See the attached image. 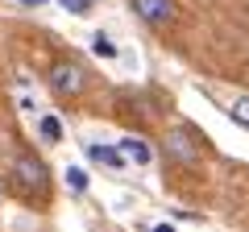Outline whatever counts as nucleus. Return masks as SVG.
<instances>
[{
  "label": "nucleus",
  "mask_w": 249,
  "mask_h": 232,
  "mask_svg": "<svg viewBox=\"0 0 249 232\" xmlns=\"http://www.w3.org/2000/svg\"><path fill=\"white\" fill-rule=\"evenodd\" d=\"M166 158L170 162H183V166H196L199 158H204V141H196V133L191 129H170L166 137Z\"/></svg>",
  "instance_id": "obj_3"
},
{
  "label": "nucleus",
  "mask_w": 249,
  "mask_h": 232,
  "mask_svg": "<svg viewBox=\"0 0 249 232\" xmlns=\"http://www.w3.org/2000/svg\"><path fill=\"white\" fill-rule=\"evenodd\" d=\"M37 129H42V137L46 141H62V125H58V116H42V120H37Z\"/></svg>",
  "instance_id": "obj_7"
},
{
  "label": "nucleus",
  "mask_w": 249,
  "mask_h": 232,
  "mask_svg": "<svg viewBox=\"0 0 249 232\" xmlns=\"http://www.w3.org/2000/svg\"><path fill=\"white\" fill-rule=\"evenodd\" d=\"M46 79H50V91H54L58 99H75V96H83V91H88V71H83L79 63H67V58H62V63H54Z\"/></svg>",
  "instance_id": "obj_1"
},
{
  "label": "nucleus",
  "mask_w": 249,
  "mask_h": 232,
  "mask_svg": "<svg viewBox=\"0 0 249 232\" xmlns=\"http://www.w3.org/2000/svg\"><path fill=\"white\" fill-rule=\"evenodd\" d=\"M121 153H124V162H137V166L150 162V145H145L142 137H124V141H121Z\"/></svg>",
  "instance_id": "obj_6"
},
{
  "label": "nucleus",
  "mask_w": 249,
  "mask_h": 232,
  "mask_svg": "<svg viewBox=\"0 0 249 232\" xmlns=\"http://www.w3.org/2000/svg\"><path fill=\"white\" fill-rule=\"evenodd\" d=\"M88 158H91V162H104V166H112V170H121V166H124V153H121V145L112 149V145H100V141H91V145H88Z\"/></svg>",
  "instance_id": "obj_5"
},
{
  "label": "nucleus",
  "mask_w": 249,
  "mask_h": 232,
  "mask_svg": "<svg viewBox=\"0 0 249 232\" xmlns=\"http://www.w3.org/2000/svg\"><path fill=\"white\" fill-rule=\"evenodd\" d=\"M154 232H175V228H170V224H158V228H154Z\"/></svg>",
  "instance_id": "obj_13"
},
{
  "label": "nucleus",
  "mask_w": 249,
  "mask_h": 232,
  "mask_svg": "<svg viewBox=\"0 0 249 232\" xmlns=\"http://www.w3.org/2000/svg\"><path fill=\"white\" fill-rule=\"evenodd\" d=\"M229 116H232V120H237L241 129H249V96H237V99H232Z\"/></svg>",
  "instance_id": "obj_9"
},
{
  "label": "nucleus",
  "mask_w": 249,
  "mask_h": 232,
  "mask_svg": "<svg viewBox=\"0 0 249 232\" xmlns=\"http://www.w3.org/2000/svg\"><path fill=\"white\" fill-rule=\"evenodd\" d=\"M21 4H29V9H37V4H46V0H21Z\"/></svg>",
  "instance_id": "obj_12"
},
{
  "label": "nucleus",
  "mask_w": 249,
  "mask_h": 232,
  "mask_svg": "<svg viewBox=\"0 0 249 232\" xmlns=\"http://www.w3.org/2000/svg\"><path fill=\"white\" fill-rule=\"evenodd\" d=\"M91 50H96V58H116V42L108 33H96L91 37Z\"/></svg>",
  "instance_id": "obj_8"
},
{
  "label": "nucleus",
  "mask_w": 249,
  "mask_h": 232,
  "mask_svg": "<svg viewBox=\"0 0 249 232\" xmlns=\"http://www.w3.org/2000/svg\"><path fill=\"white\" fill-rule=\"evenodd\" d=\"M129 4H133V13L154 29H162V25L175 21V0H129Z\"/></svg>",
  "instance_id": "obj_4"
},
{
  "label": "nucleus",
  "mask_w": 249,
  "mask_h": 232,
  "mask_svg": "<svg viewBox=\"0 0 249 232\" xmlns=\"http://www.w3.org/2000/svg\"><path fill=\"white\" fill-rule=\"evenodd\" d=\"M13 179H17V187L25 191V195H46V191H50L46 162L34 158V153H17V162H13Z\"/></svg>",
  "instance_id": "obj_2"
},
{
  "label": "nucleus",
  "mask_w": 249,
  "mask_h": 232,
  "mask_svg": "<svg viewBox=\"0 0 249 232\" xmlns=\"http://www.w3.org/2000/svg\"><path fill=\"white\" fill-rule=\"evenodd\" d=\"M58 4L67 13H75V17H88V13H91V0H58Z\"/></svg>",
  "instance_id": "obj_11"
},
{
  "label": "nucleus",
  "mask_w": 249,
  "mask_h": 232,
  "mask_svg": "<svg viewBox=\"0 0 249 232\" xmlns=\"http://www.w3.org/2000/svg\"><path fill=\"white\" fill-rule=\"evenodd\" d=\"M67 187L71 191H88V170L83 166H67Z\"/></svg>",
  "instance_id": "obj_10"
}]
</instances>
